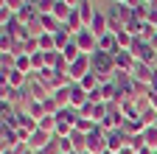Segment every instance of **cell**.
Listing matches in <instances>:
<instances>
[{
  "mask_svg": "<svg viewBox=\"0 0 157 154\" xmlns=\"http://www.w3.org/2000/svg\"><path fill=\"white\" fill-rule=\"evenodd\" d=\"M154 126H157V123H154Z\"/></svg>",
  "mask_w": 157,
  "mask_h": 154,
  "instance_id": "42",
  "label": "cell"
},
{
  "mask_svg": "<svg viewBox=\"0 0 157 154\" xmlns=\"http://www.w3.org/2000/svg\"><path fill=\"white\" fill-rule=\"evenodd\" d=\"M115 70H126V73H132V67H135V56H132V51H121V48H118L115 53Z\"/></svg>",
  "mask_w": 157,
  "mask_h": 154,
  "instance_id": "12",
  "label": "cell"
},
{
  "mask_svg": "<svg viewBox=\"0 0 157 154\" xmlns=\"http://www.w3.org/2000/svg\"><path fill=\"white\" fill-rule=\"evenodd\" d=\"M107 151V132L98 126L95 132L87 134V154H104Z\"/></svg>",
  "mask_w": 157,
  "mask_h": 154,
  "instance_id": "6",
  "label": "cell"
},
{
  "mask_svg": "<svg viewBox=\"0 0 157 154\" xmlns=\"http://www.w3.org/2000/svg\"><path fill=\"white\" fill-rule=\"evenodd\" d=\"M73 154H78V151H73Z\"/></svg>",
  "mask_w": 157,
  "mask_h": 154,
  "instance_id": "41",
  "label": "cell"
},
{
  "mask_svg": "<svg viewBox=\"0 0 157 154\" xmlns=\"http://www.w3.org/2000/svg\"><path fill=\"white\" fill-rule=\"evenodd\" d=\"M25 90H28V95H31V101H39V104H42V101H48L51 95H53V92H51L42 81L36 79V73H28V87H25Z\"/></svg>",
  "mask_w": 157,
  "mask_h": 154,
  "instance_id": "2",
  "label": "cell"
},
{
  "mask_svg": "<svg viewBox=\"0 0 157 154\" xmlns=\"http://www.w3.org/2000/svg\"><path fill=\"white\" fill-rule=\"evenodd\" d=\"M95 129H98V123H95V121L82 118V115H78V121H76V132H84V134H90V132H95Z\"/></svg>",
  "mask_w": 157,
  "mask_h": 154,
  "instance_id": "20",
  "label": "cell"
},
{
  "mask_svg": "<svg viewBox=\"0 0 157 154\" xmlns=\"http://www.w3.org/2000/svg\"><path fill=\"white\" fill-rule=\"evenodd\" d=\"M124 3H126L129 9H137V6H140V3H143V0H124Z\"/></svg>",
  "mask_w": 157,
  "mask_h": 154,
  "instance_id": "32",
  "label": "cell"
},
{
  "mask_svg": "<svg viewBox=\"0 0 157 154\" xmlns=\"http://www.w3.org/2000/svg\"><path fill=\"white\" fill-rule=\"evenodd\" d=\"M143 140H146V146H149V148H154V151H157V126H149V129L143 132Z\"/></svg>",
  "mask_w": 157,
  "mask_h": 154,
  "instance_id": "25",
  "label": "cell"
},
{
  "mask_svg": "<svg viewBox=\"0 0 157 154\" xmlns=\"http://www.w3.org/2000/svg\"><path fill=\"white\" fill-rule=\"evenodd\" d=\"M126 146H129V134H126L124 129H112V132H107V151L121 154Z\"/></svg>",
  "mask_w": 157,
  "mask_h": 154,
  "instance_id": "4",
  "label": "cell"
},
{
  "mask_svg": "<svg viewBox=\"0 0 157 154\" xmlns=\"http://www.w3.org/2000/svg\"><path fill=\"white\" fill-rule=\"evenodd\" d=\"M78 84H82V87H84L87 92H93V90H98V87H101V81H98V76H95V73H87L84 79L78 81Z\"/></svg>",
  "mask_w": 157,
  "mask_h": 154,
  "instance_id": "22",
  "label": "cell"
},
{
  "mask_svg": "<svg viewBox=\"0 0 157 154\" xmlns=\"http://www.w3.org/2000/svg\"><path fill=\"white\" fill-rule=\"evenodd\" d=\"M39 23H42V28H45L48 34H56L59 28H62V23H59L53 14H39Z\"/></svg>",
  "mask_w": 157,
  "mask_h": 154,
  "instance_id": "18",
  "label": "cell"
},
{
  "mask_svg": "<svg viewBox=\"0 0 157 154\" xmlns=\"http://www.w3.org/2000/svg\"><path fill=\"white\" fill-rule=\"evenodd\" d=\"M149 101H151V109H157V90L149 92Z\"/></svg>",
  "mask_w": 157,
  "mask_h": 154,
  "instance_id": "31",
  "label": "cell"
},
{
  "mask_svg": "<svg viewBox=\"0 0 157 154\" xmlns=\"http://www.w3.org/2000/svg\"><path fill=\"white\" fill-rule=\"evenodd\" d=\"M25 154H34V151H25Z\"/></svg>",
  "mask_w": 157,
  "mask_h": 154,
  "instance_id": "40",
  "label": "cell"
},
{
  "mask_svg": "<svg viewBox=\"0 0 157 154\" xmlns=\"http://www.w3.org/2000/svg\"><path fill=\"white\" fill-rule=\"evenodd\" d=\"M51 140H53V134H48V132H42V129H36L31 137H28V148H31V151H42V148L51 146Z\"/></svg>",
  "mask_w": 157,
  "mask_h": 154,
  "instance_id": "11",
  "label": "cell"
},
{
  "mask_svg": "<svg viewBox=\"0 0 157 154\" xmlns=\"http://www.w3.org/2000/svg\"><path fill=\"white\" fill-rule=\"evenodd\" d=\"M70 143H73V151H78V154H87V134H84V132H76V129H73V134H70Z\"/></svg>",
  "mask_w": 157,
  "mask_h": 154,
  "instance_id": "16",
  "label": "cell"
},
{
  "mask_svg": "<svg viewBox=\"0 0 157 154\" xmlns=\"http://www.w3.org/2000/svg\"><path fill=\"white\" fill-rule=\"evenodd\" d=\"M151 48H154V51H157V34H154V36H151Z\"/></svg>",
  "mask_w": 157,
  "mask_h": 154,
  "instance_id": "35",
  "label": "cell"
},
{
  "mask_svg": "<svg viewBox=\"0 0 157 154\" xmlns=\"http://www.w3.org/2000/svg\"><path fill=\"white\" fill-rule=\"evenodd\" d=\"M90 62H93V73L98 76L101 84L112 81V76H115V56L112 53H107V51L98 48L95 53H90Z\"/></svg>",
  "mask_w": 157,
  "mask_h": 154,
  "instance_id": "1",
  "label": "cell"
},
{
  "mask_svg": "<svg viewBox=\"0 0 157 154\" xmlns=\"http://www.w3.org/2000/svg\"><path fill=\"white\" fill-rule=\"evenodd\" d=\"M87 73H93V62H90V56H87V53H82V56H78V59L70 65V73H67V76H70L76 84H78Z\"/></svg>",
  "mask_w": 157,
  "mask_h": 154,
  "instance_id": "5",
  "label": "cell"
},
{
  "mask_svg": "<svg viewBox=\"0 0 157 154\" xmlns=\"http://www.w3.org/2000/svg\"><path fill=\"white\" fill-rule=\"evenodd\" d=\"M56 123H59V121H56V115H45V118L39 121V129L48 132V134H53V132H56Z\"/></svg>",
  "mask_w": 157,
  "mask_h": 154,
  "instance_id": "23",
  "label": "cell"
},
{
  "mask_svg": "<svg viewBox=\"0 0 157 154\" xmlns=\"http://www.w3.org/2000/svg\"><path fill=\"white\" fill-rule=\"evenodd\" d=\"M151 90H157V70H154V79H151Z\"/></svg>",
  "mask_w": 157,
  "mask_h": 154,
  "instance_id": "33",
  "label": "cell"
},
{
  "mask_svg": "<svg viewBox=\"0 0 157 154\" xmlns=\"http://www.w3.org/2000/svg\"><path fill=\"white\" fill-rule=\"evenodd\" d=\"M11 17H14V14H11V11L6 9V6H0V25H6V23L11 20Z\"/></svg>",
  "mask_w": 157,
  "mask_h": 154,
  "instance_id": "30",
  "label": "cell"
},
{
  "mask_svg": "<svg viewBox=\"0 0 157 154\" xmlns=\"http://www.w3.org/2000/svg\"><path fill=\"white\" fill-rule=\"evenodd\" d=\"M53 101L59 104V109H67V107H70V87L56 90V92H53Z\"/></svg>",
  "mask_w": 157,
  "mask_h": 154,
  "instance_id": "19",
  "label": "cell"
},
{
  "mask_svg": "<svg viewBox=\"0 0 157 154\" xmlns=\"http://www.w3.org/2000/svg\"><path fill=\"white\" fill-rule=\"evenodd\" d=\"M121 154H135V151H132V148H129V146H126V148H124V151H121Z\"/></svg>",
  "mask_w": 157,
  "mask_h": 154,
  "instance_id": "37",
  "label": "cell"
},
{
  "mask_svg": "<svg viewBox=\"0 0 157 154\" xmlns=\"http://www.w3.org/2000/svg\"><path fill=\"white\" fill-rule=\"evenodd\" d=\"M23 109H25V112L31 115V118H34L36 123H39V121H42V118H45V115H48V112H45V107H42V104H39V101H28V104H25Z\"/></svg>",
  "mask_w": 157,
  "mask_h": 154,
  "instance_id": "17",
  "label": "cell"
},
{
  "mask_svg": "<svg viewBox=\"0 0 157 154\" xmlns=\"http://www.w3.org/2000/svg\"><path fill=\"white\" fill-rule=\"evenodd\" d=\"M14 17H17V20L23 23V25H28V23H34L36 17H39V11H36V6H23V9L14 14Z\"/></svg>",
  "mask_w": 157,
  "mask_h": 154,
  "instance_id": "15",
  "label": "cell"
},
{
  "mask_svg": "<svg viewBox=\"0 0 157 154\" xmlns=\"http://www.w3.org/2000/svg\"><path fill=\"white\" fill-rule=\"evenodd\" d=\"M53 6H56V0H39L36 11H39V14H51V11H53Z\"/></svg>",
  "mask_w": 157,
  "mask_h": 154,
  "instance_id": "27",
  "label": "cell"
},
{
  "mask_svg": "<svg viewBox=\"0 0 157 154\" xmlns=\"http://www.w3.org/2000/svg\"><path fill=\"white\" fill-rule=\"evenodd\" d=\"M143 3H151V0H143Z\"/></svg>",
  "mask_w": 157,
  "mask_h": 154,
  "instance_id": "39",
  "label": "cell"
},
{
  "mask_svg": "<svg viewBox=\"0 0 157 154\" xmlns=\"http://www.w3.org/2000/svg\"><path fill=\"white\" fill-rule=\"evenodd\" d=\"M87 101H90L87 90H84L82 84H76V81H73V84H70V107H73V109H82Z\"/></svg>",
  "mask_w": 157,
  "mask_h": 154,
  "instance_id": "13",
  "label": "cell"
},
{
  "mask_svg": "<svg viewBox=\"0 0 157 154\" xmlns=\"http://www.w3.org/2000/svg\"><path fill=\"white\" fill-rule=\"evenodd\" d=\"M14 70L25 73V76H28V73H34V70H31V56H28V53H20V56H17V65H14Z\"/></svg>",
  "mask_w": 157,
  "mask_h": 154,
  "instance_id": "21",
  "label": "cell"
},
{
  "mask_svg": "<svg viewBox=\"0 0 157 154\" xmlns=\"http://www.w3.org/2000/svg\"><path fill=\"white\" fill-rule=\"evenodd\" d=\"M20 146V134L17 129H9L0 123V151H6V148H17Z\"/></svg>",
  "mask_w": 157,
  "mask_h": 154,
  "instance_id": "9",
  "label": "cell"
},
{
  "mask_svg": "<svg viewBox=\"0 0 157 154\" xmlns=\"http://www.w3.org/2000/svg\"><path fill=\"white\" fill-rule=\"evenodd\" d=\"M132 79H135V81H140V84H149V87H151L154 67H151V65H146V62H135V67H132Z\"/></svg>",
  "mask_w": 157,
  "mask_h": 154,
  "instance_id": "8",
  "label": "cell"
},
{
  "mask_svg": "<svg viewBox=\"0 0 157 154\" xmlns=\"http://www.w3.org/2000/svg\"><path fill=\"white\" fill-rule=\"evenodd\" d=\"M78 115H82V118H90V121H93V115H95V104H90V101H87L82 109H78Z\"/></svg>",
  "mask_w": 157,
  "mask_h": 154,
  "instance_id": "29",
  "label": "cell"
},
{
  "mask_svg": "<svg viewBox=\"0 0 157 154\" xmlns=\"http://www.w3.org/2000/svg\"><path fill=\"white\" fill-rule=\"evenodd\" d=\"M0 154H17V151L14 148H6V151H0Z\"/></svg>",
  "mask_w": 157,
  "mask_h": 154,
  "instance_id": "36",
  "label": "cell"
},
{
  "mask_svg": "<svg viewBox=\"0 0 157 154\" xmlns=\"http://www.w3.org/2000/svg\"><path fill=\"white\" fill-rule=\"evenodd\" d=\"M112 3H124V0H112Z\"/></svg>",
  "mask_w": 157,
  "mask_h": 154,
  "instance_id": "38",
  "label": "cell"
},
{
  "mask_svg": "<svg viewBox=\"0 0 157 154\" xmlns=\"http://www.w3.org/2000/svg\"><path fill=\"white\" fill-rule=\"evenodd\" d=\"M3 6H6V9L11 11V14H17L20 9H23V6H25V0H3Z\"/></svg>",
  "mask_w": 157,
  "mask_h": 154,
  "instance_id": "28",
  "label": "cell"
},
{
  "mask_svg": "<svg viewBox=\"0 0 157 154\" xmlns=\"http://www.w3.org/2000/svg\"><path fill=\"white\" fill-rule=\"evenodd\" d=\"M70 134H73V126H70V123H62V121L56 123V132H53V137H70Z\"/></svg>",
  "mask_w": 157,
  "mask_h": 154,
  "instance_id": "26",
  "label": "cell"
},
{
  "mask_svg": "<svg viewBox=\"0 0 157 154\" xmlns=\"http://www.w3.org/2000/svg\"><path fill=\"white\" fill-rule=\"evenodd\" d=\"M0 84H9V87H14V90H25V87H28V76L20 73V70L0 73Z\"/></svg>",
  "mask_w": 157,
  "mask_h": 154,
  "instance_id": "7",
  "label": "cell"
},
{
  "mask_svg": "<svg viewBox=\"0 0 157 154\" xmlns=\"http://www.w3.org/2000/svg\"><path fill=\"white\" fill-rule=\"evenodd\" d=\"M90 31L98 36V39L109 34V17H107V11H98V14L93 17V23H90Z\"/></svg>",
  "mask_w": 157,
  "mask_h": 154,
  "instance_id": "10",
  "label": "cell"
},
{
  "mask_svg": "<svg viewBox=\"0 0 157 154\" xmlns=\"http://www.w3.org/2000/svg\"><path fill=\"white\" fill-rule=\"evenodd\" d=\"M25 6H39V0H25Z\"/></svg>",
  "mask_w": 157,
  "mask_h": 154,
  "instance_id": "34",
  "label": "cell"
},
{
  "mask_svg": "<svg viewBox=\"0 0 157 154\" xmlns=\"http://www.w3.org/2000/svg\"><path fill=\"white\" fill-rule=\"evenodd\" d=\"M62 53H65V59H67L70 65H73V62L78 59V56H82V51H78V45H76V39H73V42H70V45H67V48H65Z\"/></svg>",
  "mask_w": 157,
  "mask_h": 154,
  "instance_id": "24",
  "label": "cell"
},
{
  "mask_svg": "<svg viewBox=\"0 0 157 154\" xmlns=\"http://www.w3.org/2000/svg\"><path fill=\"white\" fill-rule=\"evenodd\" d=\"M73 39H76V45H78V51H82V53H95L98 51V36L90 31V28H82V31H78L76 36H73Z\"/></svg>",
  "mask_w": 157,
  "mask_h": 154,
  "instance_id": "3",
  "label": "cell"
},
{
  "mask_svg": "<svg viewBox=\"0 0 157 154\" xmlns=\"http://www.w3.org/2000/svg\"><path fill=\"white\" fill-rule=\"evenodd\" d=\"M76 11H78V17H82V23H84V28H90V23H93V17L98 14V11H95V6L90 3V0H78V6H76Z\"/></svg>",
  "mask_w": 157,
  "mask_h": 154,
  "instance_id": "14",
  "label": "cell"
}]
</instances>
